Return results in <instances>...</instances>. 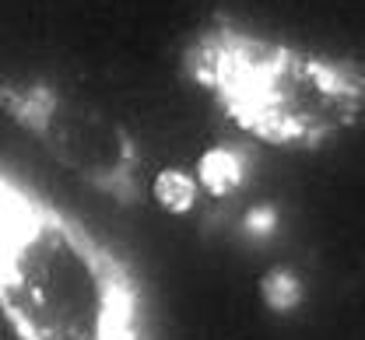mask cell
<instances>
[{"label":"cell","mask_w":365,"mask_h":340,"mask_svg":"<svg viewBox=\"0 0 365 340\" xmlns=\"http://www.w3.org/2000/svg\"><path fill=\"white\" fill-rule=\"evenodd\" d=\"M0 319L14 340H155L130 256L4 161Z\"/></svg>","instance_id":"6da1fadb"},{"label":"cell","mask_w":365,"mask_h":340,"mask_svg":"<svg viewBox=\"0 0 365 340\" xmlns=\"http://www.w3.org/2000/svg\"><path fill=\"white\" fill-rule=\"evenodd\" d=\"M264 302L274 312H288L302 302V281L295 270L288 267H274L271 274H264Z\"/></svg>","instance_id":"8992f818"},{"label":"cell","mask_w":365,"mask_h":340,"mask_svg":"<svg viewBox=\"0 0 365 340\" xmlns=\"http://www.w3.org/2000/svg\"><path fill=\"white\" fill-rule=\"evenodd\" d=\"M180 74L239 134L281 151L334 144L365 112L362 60L274 39L228 14L186 36Z\"/></svg>","instance_id":"7a4b0ae2"},{"label":"cell","mask_w":365,"mask_h":340,"mask_svg":"<svg viewBox=\"0 0 365 340\" xmlns=\"http://www.w3.org/2000/svg\"><path fill=\"white\" fill-rule=\"evenodd\" d=\"M239 169H242V151L239 147H215L200 161V183H204V190H211L215 196H225L242 183Z\"/></svg>","instance_id":"277c9868"},{"label":"cell","mask_w":365,"mask_h":340,"mask_svg":"<svg viewBox=\"0 0 365 340\" xmlns=\"http://www.w3.org/2000/svg\"><path fill=\"white\" fill-rule=\"evenodd\" d=\"M0 116L116 207L144 203V154L134 130L74 85L0 78Z\"/></svg>","instance_id":"3957f363"},{"label":"cell","mask_w":365,"mask_h":340,"mask_svg":"<svg viewBox=\"0 0 365 340\" xmlns=\"http://www.w3.org/2000/svg\"><path fill=\"white\" fill-rule=\"evenodd\" d=\"M155 200L169 214H186L197 203V179L182 169H162L155 176Z\"/></svg>","instance_id":"5b68a950"}]
</instances>
